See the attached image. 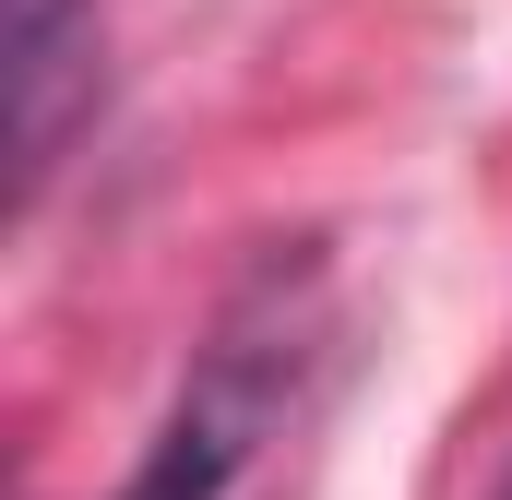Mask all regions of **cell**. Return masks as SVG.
<instances>
[{"label":"cell","mask_w":512,"mask_h":500,"mask_svg":"<svg viewBox=\"0 0 512 500\" xmlns=\"http://www.w3.org/2000/svg\"><path fill=\"white\" fill-rule=\"evenodd\" d=\"M298 346H310V310L286 274H262L215 322V346L191 358V381H179L167 429L143 441V465L120 477V500H227L239 465L262 453V429H274V405H286V381H298Z\"/></svg>","instance_id":"1"},{"label":"cell","mask_w":512,"mask_h":500,"mask_svg":"<svg viewBox=\"0 0 512 500\" xmlns=\"http://www.w3.org/2000/svg\"><path fill=\"white\" fill-rule=\"evenodd\" d=\"M84 24H96V0H12V131H24V179L60 155V96H72Z\"/></svg>","instance_id":"2"},{"label":"cell","mask_w":512,"mask_h":500,"mask_svg":"<svg viewBox=\"0 0 512 500\" xmlns=\"http://www.w3.org/2000/svg\"><path fill=\"white\" fill-rule=\"evenodd\" d=\"M501 500H512V477H501Z\"/></svg>","instance_id":"3"}]
</instances>
